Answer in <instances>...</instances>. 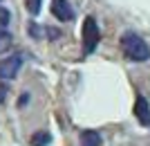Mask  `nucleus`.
<instances>
[{
	"label": "nucleus",
	"instance_id": "1",
	"mask_svg": "<svg viewBox=\"0 0 150 146\" xmlns=\"http://www.w3.org/2000/svg\"><path fill=\"white\" fill-rule=\"evenodd\" d=\"M121 52L132 63H144L150 58V47L137 32H125L121 36Z\"/></svg>",
	"mask_w": 150,
	"mask_h": 146
},
{
	"label": "nucleus",
	"instance_id": "2",
	"mask_svg": "<svg viewBox=\"0 0 150 146\" xmlns=\"http://www.w3.org/2000/svg\"><path fill=\"white\" fill-rule=\"evenodd\" d=\"M101 41V32H99V25H96V20L92 16L83 20V52L85 54H92L96 50V45Z\"/></svg>",
	"mask_w": 150,
	"mask_h": 146
},
{
	"label": "nucleus",
	"instance_id": "3",
	"mask_svg": "<svg viewBox=\"0 0 150 146\" xmlns=\"http://www.w3.org/2000/svg\"><path fill=\"white\" fill-rule=\"evenodd\" d=\"M20 68H23V56H20V54L5 56L0 61V81H11V79H16Z\"/></svg>",
	"mask_w": 150,
	"mask_h": 146
},
{
	"label": "nucleus",
	"instance_id": "4",
	"mask_svg": "<svg viewBox=\"0 0 150 146\" xmlns=\"http://www.w3.org/2000/svg\"><path fill=\"white\" fill-rule=\"evenodd\" d=\"M52 14H54L61 23L74 20V7L69 5L67 0H52Z\"/></svg>",
	"mask_w": 150,
	"mask_h": 146
},
{
	"label": "nucleus",
	"instance_id": "5",
	"mask_svg": "<svg viewBox=\"0 0 150 146\" xmlns=\"http://www.w3.org/2000/svg\"><path fill=\"white\" fill-rule=\"evenodd\" d=\"M134 117L139 119L141 126H146V128L150 126V103L146 101L144 95H139L137 101H134Z\"/></svg>",
	"mask_w": 150,
	"mask_h": 146
},
{
	"label": "nucleus",
	"instance_id": "6",
	"mask_svg": "<svg viewBox=\"0 0 150 146\" xmlns=\"http://www.w3.org/2000/svg\"><path fill=\"white\" fill-rule=\"evenodd\" d=\"M81 146H101V135L96 130H83L81 133Z\"/></svg>",
	"mask_w": 150,
	"mask_h": 146
},
{
	"label": "nucleus",
	"instance_id": "7",
	"mask_svg": "<svg viewBox=\"0 0 150 146\" xmlns=\"http://www.w3.org/2000/svg\"><path fill=\"white\" fill-rule=\"evenodd\" d=\"M52 142V135L45 133V130H38V133H34V137H31V146H47Z\"/></svg>",
	"mask_w": 150,
	"mask_h": 146
},
{
	"label": "nucleus",
	"instance_id": "8",
	"mask_svg": "<svg viewBox=\"0 0 150 146\" xmlns=\"http://www.w3.org/2000/svg\"><path fill=\"white\" fill-rule=\"evenodd\" d=\"M9 23H11V11L5 9V7H0V32H7Z\"/></svg>",
	"mask_w": 150,
	"mask_h": 146
},
{
	"label": "nucleus",
	"instance_id": "9",
	"mask_svg": "<svg viewBox=\"0 0 150 146\" xmlns=\"http://www.w3.org/2000/svg\"><path fill=\"white\" fill-rule=\"evenodd\" d=\"M25 7L31 16H38L40 14V7H43V0H25Z\"/></svg>",
	"mask_w": 150,
	"mask_h": 146
},
{
	"label": "nucleus",
	"instance_id": "10",
	"mask_svg": "<svg viewBox=\"0 0 150 146\" xmlns=\"http://www.w3.org/2000/svg\"><path fill=\"white\" fill-rule=\"evenodd\" d=\"M11 34L9 32H0V52L2 50H7V47H9V45H11Z\"/></svg>",
	"mask_w": 150,
	"mask_h": 146
},
{
	"label": "nucleus",
	"instance_id": "11",
	"mask_svg": "<svg viewBox=\"0 0 150 146\" xmlns=\"http://www.w3.org/2000/svg\"><path fill=\"white\" fill-rule=\"evenodd\" d=\"M27 103V92H23V97H20V101H18V106H25Z\"/></svg>",
	"mask_w": 150,
	"mask_h": 146
},
{
	"label": "nucleus",
	"instance_id": "12",
	"mask_svg": "<svg viewBox=\"0 0 150 146\" xmlns=\"http://www.w3.org/2000/svg\"><path fill=\"white\" fill-rule=\"evenodd\" d=\"M2 99H5V90H0V101H2Z\"/></svg>",
	"mask_w": 150,
	"mask_h": 146
},
{
	"label": "nucleus",
	"instance_id": "13",
	"mask_svg": "<svg viewBox=\"0 0 150 146\" xmlns=\"http://www.w3.org/2000/svg\"><path fill=\"white\" fill-rule=\"evenodd\" d=\"M0 2H2V0H0Z\"/></svg>",
	"mask_w": 150,
	"mask_h": 146
}]
</instances>
